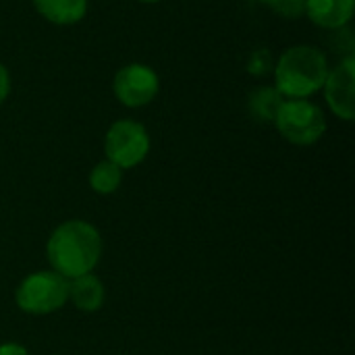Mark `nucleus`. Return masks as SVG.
Listing matches in <instances>:
<instances>
[{"label":"nucleus","mask_w":355,"mask_h":355,"mask_svg":"<svg viewBox=\"0 0 355 355\" xmlns=\"http://www.w3.org/2000/svg\"><path fill=\"white\" fill-rule=\"evenodd\" d=\"M355 0H306L308 19L320 29H343L354 19Z\"/></svg>","instance_id":"nucleus-8"},{"label":"nucleus","mask_w":355,"mask_h":355,"mask_svg":"<svg viewBox=\"0 0 355 355\" xmlns=\"http://www.w3.org/2000/svg\"><path fill=\"white\" fill-rule=\"evenodd\" d=\"M329 69V58L318 46H291L275 60V87L285 100H310L322 92Z\"/></svg>","instance_id":"nucleus-2"},{"label":"nucleus","mask_w":355,"mask_h":355,"mask_svg":"<svg viewBox=\"0 0 355 355\" xmlns=\"http://www.w3.org/2000/svg\"><path fill=\"white\" fill-rule=\"evenodd\" d=\"M123 168H119L114 162L110 160H100L92 173H89V187L98 193V196H112L119 191L121 183H123Z\"/></svg>","instance_id":"nucleus-12"},{"label":"nucleus","mask_w":355,"mask_h":355,"mask_svg":"<svg viewBox=\"0 0 355 355\" xmlns=\"http://www.w3.org/2000/svg\"><path fill=\"white\" fill-rule=\"evenodd\" d=\"M327 106L331 112L352 123L355 119V56H343L333 69H329L327 81L322 85Z\"/></svg>","instance_id":"nucleus-7"},{"label":"nucleus","mask_w":355,"mask_h":355,"mask_svg":"<svg viewBox=\"0 0 355 355\" xmlns=\"http://www.w3.org/2000/svg\"><path fill=\"white\" fill-rule=\"evenodd\" d=\"M137 2H144V4H156V2H160V0H137Z\"/></svg>","instance_id":"nucleus-17"},{"label":"nucleus","mask_w":355,"mask_h":355,"mask_svg":"<svg viewBox=\"0 0 355 355\" xmlns=\"http://www.w3.org/2000/svg\"><path fill=\"white\" fill-rule=\"evenodd\" d=\"M102 235L100 231L81 218L60 223L48 237L46 256L50 270L71 281L81 275L96 270L102 258Z\"/></svg>","instance_id":"nucleus-1"},{"label":"nucleus","mask_w":355,"mask_h":355,"mask_svg":"<svg viewBox=\"0 0 355 355\" xmlns=\"http://www.w3.org/2000/svg\"><path fill=\"white\" fill-rule=\"evenodd\" d=\"M69 302L85 314H94L102 310L106 302V287L104 283L94 275H81L77 279L69 281Z\"/></svg>","instance_id":"nucleus-9"},{"label":"nucleus","mask_w":355,"mask_h":355,"mask_svg":"<svg viewBox=\"0 0 355 355\" xmlns=\"http://www.w3.org/2000/svg\"><path fill=\"white\" fill-rule=\"evenodd\" d=\"M37 15L54 25H75L87 15V0H31Z\"/></svg>","instance_id":"nucleus-10"},{"label":"nucleus","mask_w":355,"mask_h":355,"mask_svg":"<svg viewBox=\"0 0 355 355\" xmlns=\"http://www.w3.org/2000/svg\"><path fill=\"white\" fill-rule=\"evenodd\" d=\"M270 6L285 19H300L306 15V0H275Z\"/></svg>","instance_id":"nucleus-14"},{"label":"nucleus","mask_w":355,"mask_h":355,"mask_svg":"<svg viewBox=\"0 0 355 355\" xmlns=\"http://www.w3.org/2000/svg\"><path fill=\"white\" fill-rule=\"evenodd\" d=\"M283 100L285 98L279 94L277 87H272V85H260V87H256L250 94L248 108H250V114L256 121H260V123H275V116H277Z\"/></svg>","instance_id":"nucleus-11"},{"label":"nucleus","mask_w":355,"mask_h":355,"mask_svg":"<svg viewBox=\"0 0 355 355\" xmlns=\"http://www.w3.org/2000/svg\"><path fill=\"white\" fill-rule=\"evenodd\" d=\"M272 125L289 144L308 148L322 139L327 131V116L312 100H283Z\"/></svg>","instance_id":"nucleus-4"},{"label":"nucleus","mask_w":355,"mask_h":355,"mask_svg":"<svg viewBox=\"0 0 355 355\" xmlns=\"http://www.w3.org/2000/svg\"><path fill=\"white\" fill-rule=\"evenodd\" d=\"M8 94H10V73L0 62V104L8 98Z\"/></svg>","instance_id":"nucleus-15"},{"label":"nucleus","mask_w":355,"mask_h":355,"mask_svg":"<svg viewBox=\"0 0 355 355\" xmlns=\"http://www.w3.org/2000/svg\"><path fill=\"white\" fill-rule=\"evenodd\" d=\"M114 98L127 108H141L156 100L160 92L158 73L144 62H129L112 79Z\"/></svg>","instance_id":"nucleus-6"},{"label":"nucleus","mask_w":355,"mask_h":355,"mask_svg":"<svg viewBox=\"0 0 355 355\" xmlns=\"http://www.w3.org/2000/svg\"><path fill=\"white\" fill-rule=\"evenodd\" d=\"M260 2H264V4H272L275 0H260Z\"/></svg>","instance_id":"nucleus-18"},{"label":"nucleus","mask_w":355,"mask_h":355,"mask_svg":"<svg viewBox=\"0 0 355 355\" xmlns=\"http://www.w3.org/2000/svg\"><path fill=\"white\" fill-rule=\"evenodd\" d=\"M150 133L148 129L133 119L114 121L104 137L106 160L114 162L119 168L129 171L139 166L150 154Z\"/></svg>","instance_id":"nucleus-5"},{"label":"nucleus","mask_w":355,"mask_h":355,"mask_svg":"<svg viewBox=\"0 0 355 355\" xmlns=\"http://www.w3.org/2000/svg\"><path fill=\"white\" fill-rule=\"evenodd\" d=\"M272 69H275V58H272V54L268 52V50H256L254 54H252V58H250V62H248V71L252 73V75H256V77H264V75H268V73H272Z\"/></svg>","instance_id":"nucleus-13"},{"label":"nucleus","mask_w":355,"mask_h":355,"mask_svg":"<svg viewBox=\"0 0 355 355\" xmlns=\"http://www.w3.org/2000/svg\"><path fill=\"white\" fill-rule=\"evenodd\" d=\"M15 304L29 316H50L69 304V281L54 270L29 272L17 285Z\"/></svg>","instance_id":"nucleus-3"},{"label":"nucleus","mask_w":355,"mask_h":355,"mask_svg":"<svg viewBox=\"0 0 355 355\" xmlns=\"http://www.w3.org/2000/svg\"><path fill=\"white\" fill-rule=\"evenodd\" d=\"M0 355H29V352L25 345L8 341V343H0Z\"/></svg>","instance_id":"nucleus-16"}]
</instances>
